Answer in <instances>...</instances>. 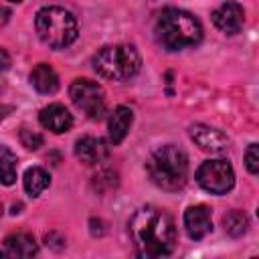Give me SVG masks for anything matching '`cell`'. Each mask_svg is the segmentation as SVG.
<instances>
[{"mask_svg":"<svg viewBox=\"0 0 259 259\" xmlns=\"http://www.w3.org/2000/svg\"><path fill=\"white\" fill-rule=\"evenodd\" d=\"M69 97L89 119H99L105 113V95L95 81L75 79L69 87Z\"/></svg>","mask_w":259,"mask_h":259,"instance_id":"8992f818","label":"cell"},{"mask_svg":"<svg viewBox=\"0 0 259 259\" xmlns=\"http://www.w3.org/2000/svg\"><path fill=\"white\" fill-rule=\"evenodd\" d=\"M75 156L81 162H85V164H97V162H103L109 156V146L101 138L85 136V138L77 140V144H75Z\"/></svg>","mask_w":259,"mask_h":259,"instance_id":"8fae6325","label":"cell"},{"mask_svg":"<svg viewBox=\"0 0 259 259\" xmlns=\"http://www.w3.org/2000/svg\"><path fill=\"white\" fill-rule=\"evenodd\" d=\"M8 67H10V55L4 49H0V71H6Z\"/></svg>","mask_w":259,"mask_h":259,"instance_id":"44dd1931","label":"cell"},{"mask_svg":"<svg viewBox=\"0 0 259 259\" xmlns=\"http://www.w3.org/2000/svg\"><path fill=\"white\" fill-rule=\"evenodd\" d=\"M49 184H51V178L42 168L32 166V168H28L24 172V188H26V192L30 196H38Z\"/></svg>","mask_w":259,"mask_h":259,"instance_id":"2e32d148","label":"cell"},{"mask_svg":"<svg viewBox=\"0 0 259 259\" xmlns=\"http://www.w3.org/2000/svg\"><path fill=\"white\" fill-rule=\"evenodd\" d=\"M156 38L168 51H182L194 47L202 38V26L198 18L180 8H166L156 20Z\"/></svg>","mask_w":259,"mask_h":259,"instance_id":"7a4b0ae2","label":"cell"},{"mask_svg":"<svg viewBox=\"0 0 259 259\" xmlns=\"http://www.w3.org/2000/svg\"><path fill=\"white\" fill-rule=\"evenodd\" d=\"M184 229L190 239L198 241L206 237L212 231V221H210V208L204 204H196L186 208L184 212Z\"/></svg>","mask_w":259,"mask_h":259,"instance_id":"30bf717a","label":"cell"},{"mask_svg":"<svg viewBox=\"0 0 259 259\" xmlns=\"http://www.w3.org/2000/svg\"><path fill=\"white\" fill-rule=\"evenodd\" d=\"M142 67L140 53L132 45H109L93 57V69L113 81H125L134 77Z\"/></svg>","mask_w":259,"mask_h":259,"instance_id":"5b68a950","label":"cell"},{"mask_svg":"<svg viewBox=\"0 0 259 259\" xmlns=\"http://www.w3.org/2000/svg\"><path fill=\"white\" fill-rule=\"evenodd\" d=\"M196 180L206 192L225 194L235 184V172L227 160H208L196 170Z\"/></svg>","mask_w":259,"mask_h":259,"instance_id":"52a82bcc","label":"cell"},{"mask_svg":"<svg viewBox=\"0 0 259 259\" xmlns=\"http://www.w3.org/2000/svg\"><path fill=\"white\" fill-rule=\"evenodd\" d=\"M30 83L32 87L38 91V93H45V95H51L59 89V77L55 73V69L47 63H40L32 69L30 73Z\"/></svg>","mask_w":259,"mask_h":259,"instance_id":"5bb4252c","label":"cell"},{"mask_svg":"<svg viewBox=\"0 0 259 259\" xmlns=\"http://www.w3.org/2000/svg\"><path fill=\"white\" fill-rule=\"evenodd\" d=\"M132 119H134L132 109H127V107H123V105H119V107H115V109L111 111L109 121H107V130H109V140H111V144L123 142V138H125L127 132H130Z\"/></svg>","mask_w":259,"mask_h":259,"instance_id":"4fadbf2b","label":"cell"},{"mask_svg":"<svg viewBox=\"0 0 259 259\" xmlns=\"http://www.w3.org/2000/svg\"><path fill=\"white\" fill-rule=\"evenodd\" d=\"M130 235L140 255H170L176 245V227L172 217L156 206H142L130 221Z\"/></svg>","mask_w":259,"mask_h":259,"instance_id":"6da1fadb","label":"cell"},{"mask_svg":"<svg viewBox=\"0 0 259 259\" xmlns=\"http://www.w3.org/2000/svg\"><path fill=\"white\" fill-rule=\"evenodd\" d=\"M190 138L194 140V144L200 150H204L208 154H225L229 150V138L223 132L202 125V123L190 125Z\"/></svg>","mask_w":259,"mask_h":259,"instance_id":"ba28073f","label":"cell"},{"mask_svg":"<svg viewBox=\"0 0 259 259\" xmlns=\"http://www.w3.org/2000/svg\"><path fill=\"white\" fill-rule=\"evenodd\" d=\"M243 22H245V12H243V6L237 2H225L212 12V24L225 34L239 32Z\"/></svg>","mask_w":259,"mask_h":259,"instance_id":"9c48e42d","label":"cell"},{"mask_svg":"<svg viewBox=\"0 0 259 259\" xmlns=\"http://www.w3.org/2000/svg\"><path fill=\"white\" fill-rule=\"evenodd\" d=\"M223 227H225V233H229L231 237H241L243 233H247L249 219L243 210H231L223 217Z\"/></svg>","mask_w":259,"mask_h":259,"instance_id":"ac0fdd59","label":"cell"},{"mask_svg":"<svg viewBox=\"0 0 259 259\" xmlns=\"http://www.w3.org/2000/svg\"><path fill=\"white\" fill-rule=\"evenodd\" d=\"M245 166L251 174H257L259 172V152H257V144H251L247 148V154H245Z\"/></svg>","mask_w":259,"mask_h":259,"instance_id":"ffe728a7","label":"cell"},{"mask_svg":"<svg viewBox=\"0 0 259 259\" xmlns=\"http://www.w3.org/2000/svg\"><path fill=\"white\" fill-rule=\"evenodd\" d=\"M6 16H8V10H6V8H2V6H0V24H2V22H4V20H6Z\"/></svg>","mask_w":259,"mask_h":259,"instance_id":"7402d4cb","label":"cell"},{"mask_svg":"<svg viewBox=\"0 0 259 259\" xmlns=\"http://www.w3.org/2000/svg\"><path fill=\"white\" fill-rule=\"evenodd\" d=\"M10 2H22V0H10Z\"/></svg>","mask_w":259,"mask_h":259,"instance_id":"603a6c76","label":"cell"},{"mask_svg":"<svg viewBox=\"0 0 259 259\" xmlns=\"http://www.w3.org/2000/svg\"><path fill=\"white\" fill-rule=\"evenodd\" d=\"M146 170L156 186L164 190H180L188 178V156L182 148L168 144L148 158Z\"/></svg>","mask_w":259,"mask_h":259,"instance_id":"3957f363","label":"cell"},{"mask_svg":"<svg viewBox=\"0 0 259 259\" xmlns=\"http://www.w3.org/2000/svg\"><path fill=\"white\" fill-rule=\"evenodd\" d=\"M34 26H36L40 40L53 49L69 47L77 38V20L69 10L61 6L40 8L36 12Z\"/></svg>","mask_w":259,"mask_h":259,"instance_id":"277c9868","label":"cell"},{"mask_svg":"<svg viewBox=\"0 0 259 259\" xmlns=\"http://www.w3.org/2000/svg\"><path fill=\"white\" fill-rule=\"evenodd\" d=\"M14 180H16V156L8 148L0 146V184L10 186L14 184Z\"/></svg>","mask_w":259,"mask_h":259,"instance_id":"e0dca14e","label":"cell"},{"mask_svg":"<svg viewBox=\"0 0 259 259\" xmlns=\"http://www.w3.org/2000/svg\"><path fill=\"white\" fill-rule=\"evenodd\" d=\"M20 142L28 150H38L42 146V136L36 134V132H32V130H28V127H22L20 130Z\"/></svg>","mask_w":259,"mask_h":259,"instance_id":"d6986e66","label":"cell"},{"mask_svg":"<svg viewBox=\"0 0 259 259\" xmlns=\"http://www.w3.org/2000/svg\"><path fill=\"white\" fill-rule=\"evenodd\" d=\"M38 119H40L42 127H47V130H51V132H55V134H63V132H67V130L73 125V117H71L69 109H67L65 105H61V103H51V105H47V107L40 111Z\"/></svg>","mask_w":259,"mask_h":259,"instance_id":"7c38bea8","label":"cell"},{"mask_svg":"<svg viewBox=\"0 0 259 259\" xmlns=\"http://www.w3.org/2000/svg\"><path fill=\"white\" fill-rule=\"evenodd\" d=\"M4 247H6L8 257H32L38 251L34 237L28 233H14V235L6 237Z\"/></svg>","mask_w":259,"mask_h":259,"instance_id":"9a60e30c","label":"cell"}]
</instances>
